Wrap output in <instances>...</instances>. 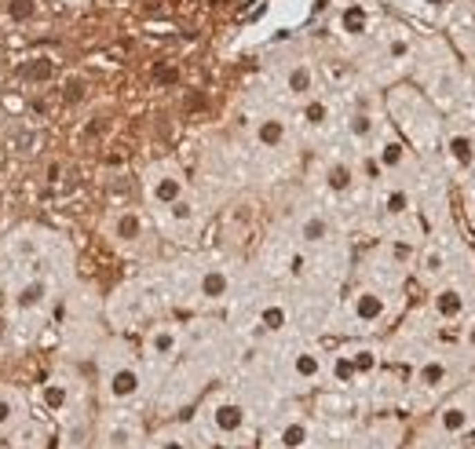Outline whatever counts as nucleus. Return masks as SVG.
<instances>
[{
    "label": "nucleus",
    "mask_w": 475,
    "mask_h": 449,
    "mask_svg": "<svg viewBox=\"0 0 475 449\" xmlns=\"http://www.w3.org/2000/svg\"><path fill=\"white\" fill-rule=\"evenodd\" d=\"M110 238L118 241V245H136L139 238H143V216L136 209H124L110 220Z\"/></svg>",
    "instance_id": "nucleus-6"
},
{
    "label": "nucleus",
    "mask_w": 475,
    "mask_h": 449,
    "mask_svg": "<svg viewBox=\"0 0 475 449\" xmlns=\"http://www.w3.org/2000/svg\"><path fill=\"white\" fill-rule=\"evenodd\" d=\"M44 399H48V405H51V409H62V405H66V391H62L59 383H48Z\"/></svg>",
    "instance_id": "nucleus-31"
},
{
    "label": "nucleus",
    "mask_w": 475,
    "mask_h": 449,
    "mask_svg": "<svg viewBox=\"0 0 475 449\" xmlns=\"http://www.w3.org/2000/svg\"><path fill=\"white\" fill-rule=\"evenodd\" d=\"M169 216H172L176 223H190V220H194V204H190L187 198H179V201L169 204Z\"/></svg>",
    "instance_id": "nucleus-27"
},
{
    "label": "nucleus",
    "mask_w": 475,
    "mask_h": 449,
    "mask_svg": "<svg viewBox=\"0 0 475 449\" xmlns=\"http://www.w3.org/2000/svg\"><path fill=\"white\" fill-rule=\"evenodd\" d=\"M468 347H472V351H475V325H472V329H468Z\"/></svg>",
    "instance_id": "nucleus-36"
},
{
    "label": "nucleus",
    "mask_w": 475,
    "mask_h": 449,
    "mask_svg": "<svg viewBox=\"0 0 475 449\" xmlns=\"http://www.w3.org/2000/svg\"><path fill=\"white\" fill-rule=\"evenodd\" d=\"M260 325L267 329V332H281L289 325V311L281 303H267L263 311H260Z\"/></svg>",
    "instance_id": "nucleus-19"
},
{
    "label": "nucleus",
    "mask_w": 475,
    "mask_h": 449,
    "mask_svg": "<svg viewBox=\"0 0 475 449\" xmlns=\"http://www.w3.org/2000/svg\"><path fill=\"white\" fill-rule=\"evenodd\" d=\"M351 311H355V318H358L362 325H373V322H380V318L388 314V303H384L380 292L366 289V292H358V296H355V307H351Z\"/></svg>",
    "instance_id": "nucleus-8"
},
{
    "label": "nucleus",
    "mask_w": 475,
    "mask_h": 449,
    "mask_svg": "<svg viewBox=\"0 0 475 449\" xmlns=\"http://www.w3.org/2000/svg\"><path fill=\"white\" fill-rule=\"evenodd\" d=\"M472 424V417H468V409L465 405H446L443 413H439V428L446 434H460V431H468Z\"/></svg>",
    "instance_id": "nucleus-17"
},
{
    "label": "nucleus",
    "mask_w": 475,
    "mask_h": 449,
    "mask_svg": "<svg viewBox=\"0 0 475 449\" xmlns=\"http://www.w3.org/2000/svg\"><path fill=\"white\" fill-rule=\"evenodd\" d=\"M0 336H4V318H0Z\"/></svg>",
    "instance_id": "nucleus-37"
},
{
    "label": "nucleus",
    "mask_w": 475,
    "mask_h": 449,
    "mask_svg": "<svg viewBox=\"0 0 475 449\" xmlns=\"http://www.w3.org/2000/svg\"><path fill=\"white\" fill-rule=\"evenodd\" d=\"M355 183V172H351V164H344V161H333L329 169H326V187L333 190V194H348Z\"/></svg>",
    "instance_id": "nucleus-15"
},
{
    "label": "nucleus",
    "mask_w": 475,
    "mask_h": 449,
    "mask_svg": "<svg viewBox=\"0 0 475 449\" xmlns=\"http://www.w3.org/2000/svg\"><path fill=\"white\" fill-rule=\"evenodd\" d=\"M425 271H431V274L443 271V252H428L425 256Z\"/></svg>",
    "instance_id": "nucleus-33"
},
{
    "label": "nucleus",
    "mask_w": 475,
    "mask_h": 449,
    "mask_svg": "<svg viewBox=\"0 0 475 449\" xmlns=\"http://www.w3.org/2000/svg\"><path fill=\"white\" fill-rule=\"evenodd\" d=\"M450 157L460 164V169H472V161H475V146H472V139H468V135H454V139H450Z\"/></svg>",
    "instance_id": "nucleus-20"
},
{
    "label": "nucleus",
    "mask_w": 475,
    "mask_h": 449,
    "mask_svg": "<svg viewBox=\"0 0 475 449\" xmlns=\"http://www.w3.org/2000/svg\"><path fill=\"white\" fill-rule=\"evenodd\" d=\"M153 449H187V442L176 439V434H169V439H158V442H153Z\"/></svg>",
    "instance_id": "nucleus-32"
},
{
    "label": "nucleus",
    "mask_w": 475,
    "mask_h": 449,
    "mask_svg": "<svg viewBox=\"0 0 475 449\" xmlns=\"http://www.w3.org/2000/svg\"><path fill=\"white\" fill-rule=\"evenodd\" d=\"M431 307H435V314H439V318H460V314H465V296H460V289L446 285V289L435 292Z\"/></svg>",
    "instance_id": "nucleus-12"
},
{
    "label": "nucleus",
    "mask_w": 475,
    "mask_h": 449,
    "mask_svg": "<svg viewBox=\"0 0 475 449\" xmlns=\"http://www.w3.org/2000/svg\"><path fill=\"white\" fill-rule=\"evenodd\" d=\"M102 449H139V424L128 417H113L102 431Z\"/></svg>",
    "instance_id": "nucleus-5"
},
{
    "label": "nucleus",
    "mask_w": 475,
    "mask_h": 449,
    "mask_svg": "<svg viewBox=\"0 0 475 449\" xmlns=\"http://www.w3.org/2000/svg\"><path fill=\"white\" fill-rule=\"evenodd\" d=\"M409 209V198H406V190H391L388 198H384V212L388 216H402Z\"/></svg>",
    "instance_id": "nucleus-26"
},
{
    "label": "nucleus",
    "mask_w": 475,
    "mask_h": 449,
    "mask_svg": "<svg viewBox=\"0 0 475 449\" xmlns=\"http://www.w3.org/2000/svg\"><path fill=\"white\" fill-rule=\"evenodd\" d=\"M307 442H311V428H307V420H289V424L278 431V446L281 449H304Z\"/></svg>",
    "instance_id": "nucleus-14"
},
{
    "label": "nucleus",
    "mask_w": 475,
    "mask_h": 449,
    "mask_svg": "<svg viewBox=\"0 0 475 449\" xmlns=\"http://www.w3.org/2000/svg\"><path fill=\"white\" fill-rule=\"evenodd\" d=\"M292 274H304V256H292Z\"/></svg>",
    "instance_id": "nucleus-35"
},
{
    "label": "nucleus",
    "mask_w": 475,
    "mask_h": 449,
    "mask_svg": "<svg viewBox=\"0 0 475 449\" xmlns=\"http://www.w3.org/2000/svg\"><path fill=\"white\" fill-rule=\"evenodd\" d=\"M326 117H329L326 102H307V106H304V121H307V124H322Z\"/></svg>",
    "instance_id": "nucleus-30"
},
{
    "label": "nucleus",
    "mask_w": 475,
    "mask_h": 449,
    "mask_svg": "<svg viewBox=\"0 0 475 449\" xmlns=\"http://www.w3.org/2000/svg\"><path fill=\"white\" fill-rule=\"evenodd\" d=\"M81 95H84V84L81 81H70L66 84V99H81Z\"/></svg>",
    "instance_id": "nucleus-34"
},
{
    "label": "nucleus",
    "mask_w": 475,
    "mask_h": 449,
    "mask_svg": "<svg viewBox=\"0 0 475 449\" xmlns=\"http://www.w3.org/2000/svg\"><path fill=\"white\" fill-rule=\"evenodd\" d=\"M351 365H355L358 376H362V373H373V369H377V351H369V347L355 351V354H351Z\"/></svg>",
    "instance_id": "nucleus-25"
},
{
    "label": "nucleus",
    "mask_w": 475,
    "mask_h": 449,
    "mask_svg": "<svg viewBox=\"0 0 475 449\" xmlns=\"http://www.w3.org/2000/svg\"><path fill=\"white\" fill-rule=\"evenodd\" d=\"M209 420H212V431L223 434V439H238L249 424V413L238 399H220L212 409H209Z\"/></svg>",
    "instance_id": "nucleus-3"
},
{
    "label": "nucleus",
    "mask_w": 475,
    "mask_h": 449,
    "mask_svg": "<svg viewBox=\"0 0 475 449\" xmlns=\"http://www.w3.org/2000/svg\"><path fill=\"white\" fill-rule=\"evenodd\" d=\"M286 88H289V95H307L315 88V73L307 62H300V66H292L289 77H286Z\"/></svg>",
    "instance_id": "nucleus-18"
},
{
    "label": "nucleus",
    "mask_w": 475,
    "mask_h": 449,
    "mask_svg": "<svg viewBox=\"0 0 475 449\" xmlns=\"http://www.w3.org/2000/svg\"><path fill=\"white\" fill-rule=\"evenodd\" d=\"M179 351V332L172 325H158L147 336V354L150 358H172Z\"/></svg>",
    "instance_id": "nucleus-9"
},
{
    "label": "nucleus",
    "mask_w": 475,
    "mask_h": 449,
    "mask_svg": "<svg viewBox=\"0 0 475 449\" xmlns=\"http://www.w3.org/2000/svg\"><path fill=\"white\" fill-rule=\"evenodd\" d=\"M8 15L15 22H30L37 15V0H8Z\"/></svg>",
    "instance_id": "nucleus-24"
},
{
    "label": "nucleus",
    "mask_w": 475,
    "mask_h": 449,
    "mask_svg": "<svg viewBox=\"0 0 475 449\" xmlns=\"http://www.w3.org/2000/svg\"><path fill=\"white\" fill-rule=\"evenodd\" d=\"M51 300V281L41 274H30L22 278L15 289H11V311L15 314H33V311H44Z\"/></svg>",
    "instance_id": "nucleus-2"
},
{
    "label": "nucleus",
    "mask_w": 475,
    "mask_h": 449,
    "mask_svg": "<svg viewBox=\"0 0 475 449\" xmlns=\"http://www.w3.org/2000/svg\"><path fill=\"white\" fill-rule=\"evenodd\" d=\"M227 292H230L227 271H220V267H209V271L201 274V281H198V296H201V300H223Z\"/></svg>",
    "instance_id": "nucleus-10"
},
{
    "label": "nucleus",
    "mask_w": 475,
    "mask_h": 449,
    "mask_svg": "<svg viewBox=\"0 0 475 449\" xmlns=\"http://www.w3.org/2000/svg\"><path fill=\"white\" fill-rule=\"evenodd\" d=\"M446 380V365L443 362H425L417 369V383L420 388H439V383Z\"/></svg>",
    "instance_id": "nucleus-22"
},
{
    "label": "nucleus",
    "mask_w": 475,
    "mask_h": 449,
    "mask_svg": "<svg viewBox=\"0 0 475 449\" xmlns=\"http://www.w3.org/2000/svg\"><path fill=\"white\" fill-rule=\"evenodd\" d=\"M329 238V220L326 216H307V220L300 223V241L304 245H322V241Z\"/></svg>",
    "instance_id": "nucleus-16"
},
{
    "label": "nucleus",
    "mask_w": 475,
    "mask_h": 449,
    "mask_svg": "<svg viewBox=\"0 0 475 449\" xmlns=\"http://www.w3.org/2000/svg\"><path fill=\"white\" fill-rule=\"evenodd\" d=\"M30 420V399L19 388H0V434L22 431Z\"/></svg>",
    "instance_id": "nucleus-4"
},
{
    "label": "nucleus",
    "mask_w": 475,
    "mask_h": 449,
    "mask_svg": "<svg viewBox=\"0 0 475 449\" xmlns=\"http://www.w3.org/2000/svg\"><path fill=\"white\" fill-rule=\"evenodd\" d=\"M139 391H143V373H139V365H132V362L110 365L106 376H102V394H106L113 405L136 402Z\"/></svg>",
    "instance_id": "nucleus-1"
},
{
    "label": "nucleus",
    "mask_w": 475,
    "mask_h": 449,
    "mask_svg": "<svg viewBox=\"0 0 475 449\" xmlns=\"http://www.w3.org/2000/svg\"><path fill=\"white\" fill-rule=\"evenodd\" d=\"M322 354H315V351H300V354H292V376H297L300 383H315L318 376H322Z\"/></svg>",
    "instance_id": "nucleus-11"
},
{
    "label": "nucleus",
    "mask_w": 475,
    "mask_h": 449,
    "mask_svg": "<svg viewBox=\"0 0 475 449\" xmlns=\"http://www.w3.org/2000/svg\"><path fill=\"white\" fill-rule=\"evenodd\" d=\"M377 161H380V169H399V164L406 161V150H402V143H399V139H388V143L380 146Z\"/></svg>",
    "instance_id": "nucleus-21"
},
{
    "label": "nucleus",
    "mask_w": 475,
    "mask_h": 449,
    "mask_svg": "<svg viewBox=\"0 0 475 449\" xmlns=\"http://www.w3.org/2000/svg\"><path fill=\"white\" fill-rule=\"evenodd\" d=\"M344 26H348V33H362L366 11H362V8H348V11H344Z\"/></svg>",
    "instance_id": "nucleus-29"
},
{
    "label": "nucleus",
    "mask_w": 475,
    "mask_h": 449,
    "mask_svg": "<svg viewBox=\"0 0 475 449\" xmlns=\"http://www.w3.org/2000/svg\"><path fill=\"white\" fill-rule=\"evenodd\" d=\"M329 373H333V380L337 383H355V365H351V354H337L333 358V365H329Z\"/></svg>",
    "instance_id": "nucleus-23"
},
{
    "label": "nucleus",
    "mask_w": 475,
    "mask_h": 449,
    "mask_svg": "<svg viewBox=\"0 0 475 449\" xmlns=\"http://www.w3.org/2000/svg\"><path fill=\"white\" fill-rule=\"evenodd\" d=\"M147 194H150V201H153V204L169 209L172 201L183 198V179H179V172H161V175H153V179H150Z\"/></svg>",
    "instance_id": "nucleus-7"
},
{
    "label": "nucleus",
    "mask_w": 475,
    "mask_h": 449,
    "mask_svg": "<svg viewBox=\"0 0 475 449\" xmlns=\"http://www.w3.org/2000/svg\"><path fill=\"white\" fill-rule=\"evenodd\" d=\"M348 132H351L355 139H369V132H373V121H369L366 113H355L351 124H348Z\"/></svg>",
    "instance_id": "nucleus-28"
},
{
    "label": "nucleus",
    "mask_w": 475,
    "mask_h": 449,
    "mask_svg": "<svg viewBox=\"0 0 475 449\" xmlns=\"http://www.w3.org/2000/svg\"><path fill=\"white\" fill-rule=\"evenodd\" d=\"M256 143L267 146V150H274L286 143V121L281 117H263L260 124H256Z\"/></svg>",
    "instance_id": "nucleus-13"
}]
</instances>
